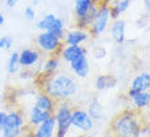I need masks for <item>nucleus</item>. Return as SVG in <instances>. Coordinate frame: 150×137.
<instances>
[{"instance_id":"obj_1","label":"nucleus","mask_w":150,"mask_h":137,"mask_svg":"<svg viewBox=\"0 0 150 137\" xmlns=\"http://www.w3.org/2000/svg\"><path fill=\"white\" fill-rule=\"evenodd\" d=\"M42 91L51 95L56 102L70 101L78 92V83L74 76L57 71L56 73L45 76V80L42 83Z\"/></svg>"},{"instance_id":"obj_2","label":"nucleus","mask_w":150,"mask_h":137,"mask_svg":"<svg viewBox=\"0 0 150 137\" xmlns=\"http://www.w3.org/2000/svg\"><path fill=\"white\" fill-rule=\"evenodd\" d=\"M146 122L142 120V113L137 110H124L112 120L111 130L119 137H139L145 136Z\"/></svg>"},{"instance_id":"obj_3","label":"nucleus","mask_w":150,"mask_h":137,"mask_svg":"<svg viewBox=\"0 0 150 137\" xmlns=\"http://www.w3.org/2000/svg\"><path fill=\"white\" fill-rule=\"evenodd\" d=\"M71 114H72V106L68 101H59L56 102V107L53 111L56 120V136L57 137H66L72 128L71 125Z\"/></svg>"},{"instance_id":"obj_4","label":"nucleus","mask_w":150,"mask_h":137,"mask_svg":"<svg viewBox=\"0 0 150 137\" xmlns=\"http://www.w3.org/2000/svg\"><path fill=\"white\" fill-rule=\"evenodd\" d=\"M26 126V118L23 113L19 110H10L6 114L3 128L0 130V134L3 137H18L23 136V129Z\"/></svg>"},{"instance_id":"obj_5","label":"nucleus","mask_w":150,"mask_h":137,"mask_svg":"<svg viewBox=\"0 0 150 137\" xmlns=\"http://www.w3.org/2000/svg\"><path fill=\"white\" fill-rule=\"evenodd\" d=\"M36 48L42 55L51 56V55H59L60 49L63 48V39L56 37L49 31H41L37 34L34 39Z\"/></svg>"},{"instance_id":"obj_6","label":"nucleus","mask_w":150,"mask_h":137,"mask_svg":"<svg viewBox=\"0 0 150 137\" xmlns=\"http://www.w3.org/2000/svg\"><path fill=\"white\" fill-rule=\"evenodd\" d=\"M109 20H111V4L101 3L94 20L91 22V24L87 29L90 37H100V35H103L105 33V30L108 29V26H109Z\"/></svg>"},{"instance_id":"obj_7","label":"nucleus","mask_w":150,"mask_h":137,"mask_svg":"<svg viewBox=\"0 0 150 137\" xmlns=\"http://www.w3.org/2000/svg\"><path fill=\"white\" fill-rule=\"evenodd\" d=\"M71 125L72 128L79 130L81 133H90L91 130L94 129L96 122L85 109H82V107H72Z\"/></svg>"},{"instance_id":"obj_8","label":"nucleus","mask_w":150,"mask_h":137,"mask_svg":"<svg viewBox=\"0 0 150 137\" xmlns=\"http://www.w3.org/2000/svg\"><path fill=\"white\" fill-rule=\"evenodd\" d=\"M149 90H150V72L142 71V72L135 75L134 79L131 80L127 95H128V98H131L137 92H142V91H149Z\"/></svg>"},{"instance_id":"obj_9","label":"nucleus","mask_w":150,"mask_h":137,"mask_svg":"<svg viewBox=\"0 0 150 137\" xmlns=\"http://www.w3.org/2000/svg\"><path fill=\"white\" fill-rule=\"evenodd\" d=\"M52 114L53 113L48 111V110L40 109L36 105L30 106L28 110V113H26V115H25V118H26V126H28L30 130H33L38 124L45 121L48 117H51Z\"/></svg>"},{"instance_id":"obj_10","label":"nucleus","mask_w":150,"mask_h":137,"mask_svg":"<svg viewBox=\"0 0 150 137\" xmlns=\"http://www.w3.org/2000/svg\"><path fill=\"white\" fill-rule=\"evenodd\" d=\"M41 52L37 48H25L19 52V63L22 68H34L41 61Z\"/></svg>"},{"instance_id":"obj_11","label":"nucleus","mask_w":150,"mask_h":137,"mask_svg":"<svg viewBox=\"0 0 150 137\" xmlns=\"http://www.w3.org/2000/svg\"><path fill=\"white\" fill-rule=\"evenodd\" d=\"M87 49L83 45H63V48L60 49V59L66 64L72 63L74 60H76L81 56L86 55Z\"/></svg>"},{"instance_id":"obj_12","label":"nucleus","mask_w":150,"mask_h":137,"mask_svg":"<svg viewBox=\"0 0 150 137\" xmlns=\"http://www.w3.org/2000/svg\"><path fill=\"white\" fill-rule=\"evenodd\" d=\"M89 30L81 27H75L66 31L63 37V45H82L89 39Z\"/></svg>"},{"instance_id":"obj_13","label":"nucleus","mask_w":150,"mask_h":137,"mask_svg":"<svg viewBox=\"0 0 150 137\" xmlns=\"http://www.w3.org/2000/svg\"><path fill=\"white\" fill-rule=\"evenodd\" d=\"M68 65H70V71L78 79H86L90 73V64H89V59H87L86 55L78 57Z\"/></svg>"},{"instance_id":"obj_14","label":"nucleus","mask_w":150,"mask_h":137,"mask_svg":"<svg viewBox=\"0 0 150 137\" xmlns=\"http://www.w3.org/2000/svg\"><path fill=\"white\" fill-rule=\"evenodd\" d=\"M55 133H56V120L53 114L51 117H48L45 121L38 124L32 132V134L36 137H53Z\"/></svg>"},{"instance_id":"obj_15","label":"nucleus","mask_w":150,"mask_h":137,"mask_svg":"<svg viewBox=\"0 0 150 137\" xmlns=\"http://www.w3.org/2000/svg\"><path fill=\"white\" fill-rule=\"evenodd\" d=\"M126 26L127 22L124 19H113V22L111 23V27H109V33H111L112 39L115 41V43L117 45H122V43L126 42L127 38V33H126Z\"/></svg>"},{"instance_id":"obj_16","label":"nucleus","mask_w":150,"mask_h":137,"mask_svg":"<svg viewBox=\"0 0 150 137\" xmlns=\"http://www.w3.org/2000/svg\"><path fill=\"white\" fill-rule=\"evenodd\" d=\"M60 67H62V59H60V56L51 55V56H48L47 59L42 61V64H41V73L44 76L56 73L60 69Z\"/></svg>"},{"instance_id":"obj_17","label":"nucleus","mask_w":150,"mask_h":137,"mask_svg":"<svg viewBox=\"0 0 150 137\" xmlns=\"http://www.w3.org/2000/svg\"><path fill=\"white\" fill-rule=\"evenodd\" d=\"M132 107L137 111H146L150 107V90L149 91H142V92H137L130 98Z\"/></svg>"},{"instance_id":"obj_18","label":"nucleus","mask_w":150,"mask_h":137,"mask_svg":"<svg viewBox=\"0 0 150 137\" xmlns=\"http://www.w3.org/2000/svg\"><path fill=\"white\" fill-rule=\"evenodd\" d=\"M86 111L89 113V115L94 120V122H101L105 120V109H104L103 103L100 102L97 98L91 99L90 103L87 105Z\"/></svg>"},{"instance_id":"obj_19","label":"nucleus","mask_w":150,"mask_h":137,"mask_svg":"<svg viewBox=\"0 0 150 137\" xmlns=\"http://www.w3.org/2000/svg\"><path fill=\"white\" fill-rule=\"evenodd\" d=\"M34 105L37 107H40V109L48 110V111L53 113L56 107V101L52 98L51 95H48L45 91H41V92L36 94V96H34Z\"/></svg>"},{"instance_id":"obj_20","label":"nucleus","mask_w":150,"mask_h":137,"mask_svg":"<svg viewBox=\"0 0 150 137\" xmlns=\"http://www.w3.org/2000/svg\"><path fill=\"white\" fill-rule=\"evenodd\" d=\"M116 86V79L112 75H98L94 80V88L98 92L107 91Z\"/></svg>"},{"instance_id":"obj_21","label":"nucleus","mask_w":150,"mask_h":137,"mask_svg":"<svg viewBox=\"0 0 150 137\" xmlns=\"http://www.w3.org/2000/svg\"><path fill=\"white\" fill-rule=\"evenodd\" d=\"M98 7L100 4L98 3H93L89 8V11L86 12V15H83L82 18H79L76 19V27H81V29H89V26L91 24V22L94 20L96 15H97V12H98Z\"/></svg>"},{"instance_id":"obj_22","label":"nucleus","mask_w":150,"mask_h":137,"mask_svg":"<svg viewBox=\"0 0 150 137\" xmlns=\"http://www.w3.org/2000/svg\"><path fill=\"white\" fill-rule=\"evenodd\" d=\"M132 0H115L111 6V19H117L130 8Z\"/></svg>"},{"instance_id":"obj_23","label":"nucleus","mask_w":150,"mask_h":137,"mask_svg":"<svg viewBox=\"0 0 150 137\" xmlns=\"http://www.w3.org/2000/svg\"><path fill=\"white\" fill-rule=\"evenodd\" d=\"M93 3H94V0H74L75 19H79L83 15H86V12L89 11V8Z\"/></svg>"},{"instance_id":"obj_24","label":"nucleus","mask_w":150,"mask_h":137,"mask_svg":"<svg viewBox=\"0 0 150 137\" xmlns=\"http://www.w3.org/2000/svg\"><path fill=\"white\" fill-rule=\"evenodd\" d=\"M56 18L57 16L55 14H45V15H42L36 22V27L40 31H49L51 27L53 26V23H55Z\"/></svg>"},{"instance_id":"obj_25","label":"nucleus","mask_w":150,"mask_h":137,"mask_svg":"<svg viewBox=\"0 0 150 137\" xmlns=\"http://www.w3.org/2000/svg\"><path fill=\"white\" fill-rule=\"evenodd\" d=\"M21 63H19V52L14 50L8 57L7 65H6V69L10 75H16L21 71Z\"/></svg>"},{"instance_id":"obj_26","label":"nucleus","mask_w":150,"mask_h":137,"mask_svg":"<svg viewBox=\"0 0 150 137\" xmlns=\"http://www.w3.org/2000/svg\"><path fill=\"white\" fill-rule=\"evenodd\" d=\"M49 33H52V34H55L56 37H59L60 39H63L64 34H66V29H64V22L62 18H56L55 23H53V26L51 27V30H49Z\"/></svg>"},{"instance_id":"obj_27","label":"nucleus","mask_w":150,"mask_h":137,"mask_svg":"<svg viewBox=\"0 0 150 137\" xmlns=\"http://www.w3.org/2000/svg\"><path fill=\"white\" fill-rule=\"evenodd\" d=\"M12 43H14V39L10 35H4L0 38V49H11Z\"/></svg>"},{"instance_id":"obj_28","label":"nucleus","mask_w":150,"mask_h":137,"mask_svg":"<svg viewBox=\"0 0 150 137\" xmlns=\"http://www.w3.org/2000/svg\"><path fill=\"white\" fill-rule=\"evenodd\" d=\"M25 18L28 20H34L36 19V8L33 7V6H28V7L25 8Z\"/></svg>"},{"instance_id":"obj_29","label":"nucleus","mask_w":150,"mask_h":137,"mask_svg":"<svg viewBox=\"0 0 150 137\" xmlns=\"http://www.w3.org/2000/svg\"><path fill=\"white\" fill-rule=\"evenodd\" d=\"M94 56H96V59H104V57L107 56V50H105L104 48H100V49H97Z\"/></svg>"},{"instance_id":"obj_30","label":"nucleus","mask_w":150,"mask_h":137,"mask_svg":"<svg viewBox=\"0 0 150 137\" xmlns=\"http://www.w3.org/2000/svg\"><path fill=\"white\" fill-rule=\"evenodd\" d=\"M19 0H6V7L7 8H14L18 4Z\"/></svg>"},{"instance_id":"obj_31","label":"nucleus","mask_w":150,"mask_h":137,"mask_svg":"<svg viewBox=\"0 0 150 137\" xmlns=\"http://www.w3.org/2000/svg\"><path fill=\"white\" fill-rule=\"evenodd\" d=\"M6 114H7V111H3V110H0V130H1V128H3L4 120H6Z\"/></svg>"},{"instance_id":"obj_32","label":"nucleus","mask_w":150,"mask_h":137,"mask_svg":"<svg viewBox=\"0 0 150 137\" xmlns=\"http://www.w3.org/2000/svg\"><path fill=\"white\" fill-rule=\"evenodd\" d=\"M145 136H150V122L145 125Z\"/></svg>"},{"instance_id":"obj_33","label":"nucleus","mask_w":150,"mask_h":137,"mask_svg":"<svg viewBox=\"0 0 150 137\" xmlns=\"http://www.w3.org/2000/svg\"><path fill=\"white\" fill-rule=\"evenodd\" d=\"M143 4H145V8H146V11L149 12V11H150V0H143Z\"/></svg>"},{"instance_id":"obj_34","label":"nucleus","mask_w":150,"mask_h":137,"mask_svg":"<svg viewBox=\"0 0 150 137\" xmlns=\"http://www.w3.org/2000/svg\"><path fill=\"white\" fill-rule=\"evenodd\" d=\"M4 20H6L4 19V15L1 14V11H0V26H3L4 24Z\"/></svg>"},{"instance_id":"obj_35","label":"nucleus","mask_w":150,"mask_h":137,"mask_svg":"<svg viewBox=\"0 0 150 137\" xmlns=\"http://www.w3.org/2000/svg\"><path fill=\"white\" fill-rule=\"evenodd\" d=\"M30 6H33V7L36 8L37 6H38V0H32V4H30Z\"/></svg>"},{"instance_id":"obj_36","label":"nucleus","mask_w":150,"mask_h":137,"mask_svg":"<svg viewBox=\"0 0 150 137\" xmlns=\"http://www.w3.org/2000/svg\"><path fill=\"white\" fill-rule=\"evenodd\" d=\"M146 111H147V122H150V107L146 110Z\"/></svg>"},{"instance_id":"obj_37","label":"nucleus","mask_w":150,"mask_h":137,"mask_svg":"<svg viewBox=\"0 0 150 137\" xmlns=\"http://www.w3.org/2000/svg\"><path fill=\"white\" fill-rule=\"evenodd\" d=\"M0 99H1V92H0Z\"/></svg>"},{"instance_id":"obj_38","label":"nucleus","mask_w":150,"mask_h":137,"mask_svg":"<svg viewBox=\"0 0 150 137\" xmlns=\"http://www.w3.org/2000/svg\"><path fill=\"white\" fill-rule=\"evenodd\" d=\"M149 14H150V11H149Z\"/></svg>"}]
</instances>
